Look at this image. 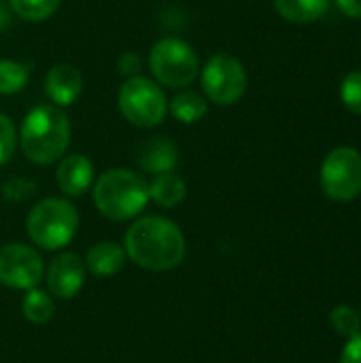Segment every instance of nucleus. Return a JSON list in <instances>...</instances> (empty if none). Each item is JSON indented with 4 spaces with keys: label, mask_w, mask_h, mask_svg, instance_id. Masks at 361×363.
<instances>
[{
    "label": "nucleus",
    "mask_w": 361,
    "mask_h": 363,
    "mask_svg": "<svg viewBox=\"0 0 361 363\" xmlns=\"http://www.w3.org/2000/svg\"><path fill=\"white\" fill-rule=\"evenodd\" d=\"M126 255L145 270L166 272L185 257V236L164 217H143L126 234Z\"/></svg>",
    "instance_id": "obj_1"
},
{
    "label": "nucleus",
    "mask_w": 361,
    "mask_h": 363,
    "mask_svg": "<svg viewBox=\"0 0 361 363\" xmlns=\"http://www.w3.org/2000/svg\"><path fill=\"white\" fill-rule=\"evenodd\" d=\"M70 145V121L55 104L32 108L19 130V147L23 155L38 166H49L64 157Z\"/></svg>",
    "instance_id": "obj_2"
},
{
    "label": "nucleus",
    "mask_w": 361,
    "mask_h": 363,
    "mask_svg": "<svg viewBox=\"0 0 361 363\" xmlns=\"http://www.w3.org/2000/svg\"><path fill=\"white\" fill-rule=\"evenodd\" d=\"M94 202L106 219H134L149 202V185L128 168H113L96 181Z\"/></svg>",
    "instance_id": "obj_3"
},
{
    "label": "nucleus",
    "mask_w": 361,
    "mask_h": 363,
    "mask_svg": "<svg viewBox=\"0 0 361 363\" xmlns=\"http://www.w3.org/2000/svg\"><path fill=\"white\" fill-rule=\"evenodd\" d=\"M26 228L36 247L55 251L74 238L79 228V213L64 198H47L30 211Z\"/></svg>",
    "instance_id": "obj_4"
},
{
    "label": "nucleus",
    "mask_w": 361,
    "mask_h": 363,
    "mask_svg": "<svg viewBox=\"0 0 361 363\" xmlns=\"http://www.w3.org/2000/svg\"><path fill=\"white\" fill-rule=\"evenodd\" d=\"M149 70L157 83L172 89H183L196 81L200 72V60L189 43L166 36L151 47Z\"/></svg>",
    "instance_id": "obj_5"
},
{
    "label": "nucleus",
    "mask_w": 361,
    "mask_h": 363,
    "mask_svg": "<svg viewBox=\"0 0 361 363\" xmlns=\"http://www.w3.org/2000/svg\"><path fill=\"white\" fill-rule=\"evenodd\" d=\"M121 115L136 128H155L168 113V100L162 87L147 77H130L117 96Z\"/></svg>",
    "instance_id": "obj_6"
},
{
    "label": "nucleus",
    "mask_w": 361,
    "mask_h": 363,
    "mask_svg": "<svg viewBox=\"0 0 361 363\" xmlns=\"http://www.w3.org/2000/svg\"><path fill=\"white\" fill-rule=\"evenodd\" d=\"M323 194L334 202H351L361 194V153L353 147L332 149L321 164Z\"/></svg>",
    "instance_id": "obj_7"
},
{
    "label": "nucleus",
    "mask_w": 361,
    "mask_h": 363,
    "mask_svg": "<svg viewBox=\"0 0 361 363\" xmlns=\"http://www.w3.org/2000/svg\"><path fill=\"white\" fill-rule=\"evenodd\" d=\"M200 81L206 98L219 106L236 104L247 91V70L243 62L230 53L213 55L202 68Z\"/></svg>",
    "instance_id": "obj_8"
},
{
    "label": "nucleus",
    "mask_w": 361,
    "mask_h": 363,
    "mask_svg": "<svg viewBox=\"0 0 361 363\" xmlns=\"http://www.w3.org/2000/svg\"><path fill=\"white\" fill-rule=\"evenodd\" d=\"M43 259L40 255L19 242L0 247V283L11 289H34L43 279Z\"/></svg>",
    "instance_id": "obj_9"
},
{
    "label": "nucleus",
    "mask_w": 361,
    "mask_h": 363,
    "mask_svg": "<svg viewBox=\"0 0 361 363\" xmlns=\"http://www.w3.org/2000/svg\"><path fill=\"white\" fill-rule=\"evenodd\" d=\"M83 279H85V264L74 253L57 255L49 264L47 274H45L49 294L53 298H60V300L74 298L83 287Z\"/></svg>",
    "instance_id": "obj_10"
},
{
    "label": "nucleus",
    "mask_w": 361,
    "mask_h": 363,
    "mask_svg": "<svg viewBox=\"0 0 361 363\" xmlns=\"http://www.w3.org/2000/svg\"><path fill=\"white\" fill-rule=\"evenodd\" d=\"M83 91V77L70 64L53 66L45 77V94L55 106H70Z\"/></svg>",
    "instance_id": "obj_11"
},
{
    "label": "nucleus",
    "mask_w": 361,
    "mask_h": 363,
    "mask_svg": "<svg viewBox=\"0 0 361 363\" xmlns=\"http://www.w3.org/2000/svg\"><path fill=\"white\" fill-rule=\"evenodd\" d=\"M57 187L64 196H81L91 187L94 181V164L81 153L66 155L57 166Z\"/></svg>",
    "instance_id": "obj_12"
},
{
    "label": "nucleus",
    "mask_w": 361,
    "mask_h": 363,
    "mask_svg": "<svg viewBox=\"0 0 361 363\" xmlns=\"http://www.w3.org/2000/svg\"><path fill=\"white\" fill-rule=\"evenodd\" d=\"M138 164L145 172L153 177L162 172H172L179 164V149L172 140L164 136H153L140 147Z\"/></svg>",
    "instance_id": "obj_13"
},
{
    "label": "nucleus",
    "mask_w": 361,
    "mask_h": 363,
    "mask_svg": "<svg viewBox=\"0 0 361 363\" xmlns=\"http://www.w3.org/2000/svg\"><path fill=\"white\" fill-rule=\"evenodd\" d=\"M85 268L94 277H113L126 264V251L115 242H98L87 251Z\"/></svg>",
    "instance_id": "obj_14"
},
{
    "label": "nucleus",
    "mask_w": 361,
    "mask_h": 363,
    "mask_svg": "<svg viewBox=\"0 0 361 363\" xmlns=\"http://www.w3.org/2000/svg\"><path fill=\"white\" fill-rule=\"evenodd\" d=\"M187 196L185 181L177 172H162L149 183V200H153L162 208L179 206Z\"/></svg>",
    "instance_id": "obj_15"
},
{
    "label": "nucleus",
    "mask_w": 361,
    "mask_h": 363,
    "mask_svg": "<svg viewBox=\"0 0 361 363\" xmlns=\"http://www.w3.org/2000/svg\"><path fill=\"white\" fill-rule=\"evenodd\" d=\"M332 0H274L277 13L291 23H313L330 11Z\"/></svg>",
    "instance_id": "obj_16"
},
{
    "label": "nucleus",
    "mask_w": 361,
    "mask_h": 363,
    "mask_svg": "<svg viewBox=\"0 0 361 363\" xmlns=\"http://www.w3.org/2000/svg\"><path fill=\"white\" fill-rule=\"evenodd\" d=\"M170 111H172L174 119H179L181 123H196L206 115L209 106H206L204 96L189 89V91H181L172 98Z\"/></svg>",
    "instance_id": "obj_17"
},
{
    "label": "nucleus",
    "mask_w": 361,
    "mask_h": 363,
    "mask_svg": "<svg viewBox=\"0 0 361 363\" xmlns=\"http://www.w3.org/2000/svg\"><path fill=\"white\" fill-rule=\"evenodd\" d=\"M21 311H23V317L30 323L43 325V323H49L53 319L55 306H53V300H51V296L47 291H40L38 287H34L23 298Z\"/></svg>",
    "instance_id": "obj_18"
},
{
    "label": "nucleus",
    "mask_w": 361,
    "mask_h": 363,
    "mask_svg": "<svg viewBox=\"0 0 361 363\" xmlns=\"http://www.w3.org/2000/svg\"><path fill=\"white\" fill-rule=\"evenodd\" d=\"M30 72L23 64L13 60H0V94L13 96L28 85Z\"/></svg>",
    "instance_id": "obj_19"
},
{
    "label": "nucleus",
    "mask_w": 361,
    "mask_h": 363,
    "mask_svg": "<svg viewBox=\"0 0 361 363\" xmlns=\"http://www.w3.org/2000/svg\"><path fill=\"white\" fill-rule=\"evenodd\" d=\"M9 4L11 11L26 21H45L57 11L60 0H9Z\"/></svg>",
    "instance_id": "obj_20"
},
{
    "label": "nucleus",
    "mask_w": 361,
    "mask_h": 363,
    "mask_svg": "<svg viewBox=\"0 0 361 363\" xmlns=\"http://www.w3.org/2000/svg\"><path fill=\"white\" fill-rule=\"evenodd\" d=\"M330 321L334 325V330L345 336V338H351L355 334L361 332V317L360 313L351 306H338L330 313Z\"/></svg>",
    "instance_id": "obj_21"
},
{
    "label": "nucleus",
    "mask_w": 361,
    "mask_h": 363,
    "mask_svg": "<svg viewBox=\"0 0 361 363\" xmlns=\"http://www.w3.org/2000/svg\"><path fill=\"white\" fill-rule=\"evenodd\" d=\"M340 100L347 111L361 115V70H353L340 85Z\"/></svg>",
    "instance_id": "obj_22"
},
{
    "label": "nucleus",
    "mask_w": 361,
    "mask_h": 363,
    "mask_svg": "<svg viewBox=\"0 0 361 363\" xmlns=\"http://www.w3.org/2000/svg\"><path fill=\"white\" fill-rule=\"evenodd\" d=\"M17 143H19V136H17L15 123L11 121V117L0 113V166L13 157Z\"/></svg>",
    "instance_id": "obj_23"
},
{
    "label": "nucleus",
    "mask_w": 361,
    "mask_h": 363,
    "mask_svg": "<svg viewBox=\"0 0 361 363\" xmlns=\"http://www.w3.org/2000/svg\"><path fill=\"white\" fill-rule=\"evenodd\" d=\"M340 363H361V332L347 338V345L340 355Z\"/></svg>",
    "instance_id": "obj_24"
},
{
    "label": "nucleus",
    "mask_w": 361,
    "mask_h": 363,
    "mask_svg": "<svg viewBox=\"0 0 361 363\" xmlns=\"http://www.w3.org/2000/svg\"><path fill=\"white\" fill-rule=\"evenodd\" d=\"M117 66H119V72H121V74L136 77V72H138V68H140V57H138L136 53L128 51V53H123V55L119 57Z\"/></svg>",
    "instance_id": "obj_25"
},
{
    "label": "nucleus",
    "mask_w": 361,
    "mask_h": 363,
    "mask_svg": "<svg viewBox=\"0 0 361 363\" xmlns=\"http://www.w3.org/2000/svg\"><path fill=\"white\" fill-rule=\"evenodd\" d=\"M338 11L351 19H361V0H334Z\"/></svg>",
    "instance_id": "obj_26"
},
{
    "label": "nucleus",
    "mask_w": 361,
    "mask_h": 363,
    "mask_svg": "<svg viewBox=\"0 0 361 363\" xmlns=\"http://www.w3.org/2000/svg\"><path fill=\"white\" fill-rule=\"evenodd\" d=\"M11 15H13V11H11L9 0H0V30L9 28V23H11Z\"/></svg>",
    "instance_id": "obj_27"
}]
</instances>
